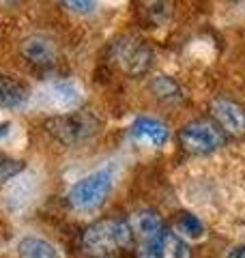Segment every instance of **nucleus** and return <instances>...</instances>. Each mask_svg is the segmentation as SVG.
Here are the masks:
<instances>
[{"label": "nucleus", "mask_w": 245, "mask_h": 258, "mask_svg": "<svg viewBox=\"0 0 245 258\" xmlns=\"http://www.w3.org/2000/svg\"><path fill=\"white\" fill-rule=\"evenodd\" d=\"M138 7L140 15L153 26L166 24L172 15V0H138Z\"/></svg>", "instance_id": "obj_12"}, {"label": "nucleus", "mask_w": 245, "mask_h": 258, "mask_svg": "<svg viewBox=\"0 0 245 258\" xmlns=\"http://www.w3.org/2000/svg\"><path fill=\"white\" fill-rule=\"evenodd\" d=\"M112 60L127 76H142L153 62V52L140 39L122 37L112 45Z\"/></svg>", "instance_id": "obj_4"}, {"label": "nucleus", "mask_w": 245, "mask_h": 258, "mask_svg": "<svg viewBox=\"0 0 245 258\" xmlns=\"http://www.w3.org/2000/svg\"><path fill=\"white\" fill-rule=\"evenodd\" d=\"M7 132H9V123L0 125V138H3V136H7Z\"/></svg>", "instance_id": "obj_20"}, {"label": "nucleus", "mask_w": 245, "mask_h": 258, "mask_svg": "<svg viewBox=\"0 0 245 258\" xmlns=\"http://www.w3.org/2000/svg\"><path fill=\"white\" fill-rule=\"evenodd\" d=\"M134 232L129 228L127 222L120 220H101L86 228L84 237H82V247L93 256H105L116 249L129 245Z\"/></svg>", "instance_id": "obj_1"}, {"label": "nucleus", "mask_w": 245, "mask_h": 258, "mask_svg": "<svg viewBox=\"0 0 245 258\" xmlns=\"http://www.w3.org/2000/svg\"><path fill=\"white\" fill-rule=\"evenodd\" d=\"M129 228L140 239V243H144V241H151L159 235L163 230V224H161V217L155 211H138L132 217V222H129Z\"/></svg>", "instance_id": "obj_10"}, {"label": "nucleus", "mask_w": 245, "mask_h": 258, "mask_svg": "<svg viewBox=\"0 0 245 258\" xmlns=\"http://www.w3.org/2000/svg\"><path fill=\"white\" fill-rule=\"evenodd\" d=\"M110 189H112V172L97 170L73 185L69 191V203L78 211H93V209L103 205Z\"/></svg>", "instance_id": "obj_3"}, {"label": "nucleus", "mask_w": 245, "mask_h": 258, "mask_svg": "<svg viewBox=\"0 0 245 258\" xmlns=\"http://www.w3.org/2000/svg\"><path fill=\"white\" fill-rule=\"evenodd\" d=\"M45 129L63 144H78L82 140L91 138L99 129V120L91 112L80 110V112H69V114H58V116L47 118Z\"/></svg>", "instance_id": "obj_2"}, {"label": "nucleus", "mask_w": 245, "mask_h": 258, "mask_svg": "<svg viewBox=\"0 0 245 258\" xmlns=\"http://www.w3.org/2000/svg\"><path fill=\"white\" fill-rule=\"evenodd\" d=\"M132 134L136 138H140L144 142H151L153 147H161V144H166L168 140V127L159 123V120L155 118H138L136 123L132 125Z\"/></svg>", "instance_id": "obj_11"}, {"label": "nucleus", "mask_w": 245, "mask_h": 258, "mask_svg": "<svg viewBox=\"0 0 245 258\" xmlns=\"http://www.w3.org/2000/svg\"><path fill=\"white\" fill-rule=\"evenodd\" d=\"M178 138H181L183 149L194 155H207L224 144L222 132L209 120H194V123L185 125Z\"/></svg>", "instance_id": "obj_5"}, {"label": "nucleus", "mask_w": 245, "mask_h": 258, "mask_svg": "<svg viewBox=\"0 0 245 258\" xmlns=\"http://www.w3.org/2000/svg\"><path fill=\"white\" fill-rule=\"evenodd\" d=\"M22 161H13V159H0V181H7L15 176L18 172H22Z\"/></svg>", "instance_id": "obj_17"}, {"label": "nucleus", "mask_w": 245, "mask_h": 258, "mask_svg": "<svg viewBox=\"0 0 245 258\" xmlns=\"http://www.w3.org/2000/svg\"><path fill=\"white\" fill-rule=\"evenodd\" d=\"M226 258H245V245L243 247H234Z\"/></svg>", "instance_id": "obj_19"}, {"label": "nucleus", "mask_w": 245, "mask_h": 258, "mask_svg": "<svg viewBox=\"0 0 245 258\" xmlns=\"http://www.w3.org/2000/svg\"><path fill=\"white\" fill-rule=\"evenodd\" d=\"M211 110H213V116L217 118V123L228 134H232V136L245 134V112L241 106H236L232 101H226V99H217Z\"/></svg>", "instance_id": "obj_8"}, {"label": "nucleus", "mask_w": 245, "mask_h": 258, "mask_svg": "<svg viewBox=\"0 0 245 258\" xmlns=\"http://www.w3.org/2000/svg\"><path fill=\"white\" fill-rule=\"evenodd\" d=\"M138 258H190V249L174 232L161 230L155 239L140 243Z\"/></svg>", "instance_id": "obj_6"}, {"label": "nucleus", "mask_w": 245, "mask_h": 258, "mask_svg": "<svg viewBox=\"0 0 245 258\" xmlns=\"http://www.w3.org/2000/svg\"><path fill=\"white\" fill-rule=\"evenodd\" d=\"M176 228L178 232H183L185 237H190V239H198L202 235V224L200 220L196 215L192 213H181L176 217Z\"/></svg>", "instance_id": "obj_16"}, {"label": "nucleus", "mask_w": 245, "mask_h": 258, "mask_svg": "<svg viewBox=\"0 0 245 258\" xmlns=\"http://www.w3.org/2000/svg\"><path fill=\"white\" fill-rule=\"evenodd\" d=\"M22 54L32 62L35 67H52L58 58V50L52 39H47L45 35H32L28 39H24L22 43Z\"/></svg>", "instance_id": "obj_7"}, {"label": "nucleus", "mask_w": 245, "mask_h": 258, "mask_svg": "<svg viewBox=\"0 0 245 258\" xmlns=\"http://www.w3.org/2000/svg\"><path fill=\"white\" fill-rule=\"evenodd\" d=\"M151 88H153V93L157 95L159 99H163V101H178V99H181V91H178V86L170 78H166V76L155 78Z\"/></svg>", "instance_id": "obj_15"}, {"label": "nucleus", "mask_w": 245, "mask_h": 258, "mask_svg": "<svg viewBox=\"0 0 245 258\" xmlns=\"http://www.w3.org/2000/svg\"><path fill=\"white\" fill-rule=\"evenodd\" d=\"M20 256L22 258H60L58 252L54 249V245H50L43 239L37 237H26L20 243Z\"/></svg>", "instance_id": "obj_13"}, {"label": "nucleus", "mask_w": 245, "mask_h": 258, "mask_svg": "<svg viewBox=\"0 0 245 258\" xmlns=\"http://www.w3.org/2000/svg\"><path fill=\"white\" fill-rule=\"evenodd\" d=\"M63 5L78 13H91L95 9V0H63Z\"/></svg>", "instance_id": "obj_18"}, {"label": "nucleus", "mask_w": 245, "mask_h": 258, "mask_svg": "<svg viewBox=\"0 0 245 258\" xmlns=\"http://www.w3.org/2000/svg\"><path fill=\"white\" fill-rule=\"evenodd\" d=\"M47 95L52 97L54 106H58V108H71V106H76L78 99H80L78 88L73 86L71 82H56V84H52L50 88H47Z\"/></svg>", "instance_id": "obj_14"}, {"label": "nucleus", "mask_w": 245, "mask_h": 258, "mask_svg": "<svg viewBox=\"0 0 245 258\" xmlns=\"http://www.w3.org/2000/svg\"><path fill=\"white\" fill-rule=\"evenodd\" d=\"M7 3H18V0H0V5H7Z\"/></svg>", "instance_id": "obj_21"}, {"label": "nucleus", "mask_w": 245, "mask_h": 258, "mask_svg": "<svg viewBox=\"0 0 245 258\" xmlns=\"http://www.w3.org/2000/svg\"><path fill=\"white\" fill-rule=\"evenodd\" d=\"M28 99V86L13 76L0 74V108H20Z\"/></svg>", "instance_id": "obj_9"}]
</instances>
